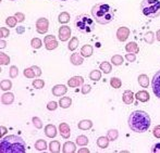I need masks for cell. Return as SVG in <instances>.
I'll list each match as a JSON object with an SVG mask.
<instances>
[{
    "instance_id": "cell-1",
    "label": "cell",
    "mask_w": 160,
    "mask_h": 153,
    "mask_svg": "<svg viewBox=\"0 0 160 153\" xmlns=\"http://www.w3.org/2000/svg\"><path fill=\"white\" fill-rule=\"evenodd\" d=\"M128 124L131 130L137 132V134H143L149 129L152 118H150L149 114L146 113L145 111L137 110L130 114L128 118Z\"/></svg>"
},
{
    "instance_id": "cell-2",
    "label": "cell",
    "mask_w": 160,
    "mask_h": 153,
    "mask_svg": "<svg viewBox=\"0 0 160 153\" xmlns=\"http://www.w3.org/2000/svg\"><path fill=\"white\" fill-rule=\"evenodd\" d=\"M0 151L1 153H24L26 151L25 141L18 135H9L1 138Z\"/></svg>"
},
{
    "instance_id": "cell-3",
    "label": "cell",
    "mask_w": 160,
    "mask_h": 153,
    "mask_svg": "<svg viewBox=\"0 0 160 153\" xmlns=\"http://www.w3.org/2000/svg\"><path fill=\"white\" fill-rule=\"evenodd\" d=\"M92 17L98 24L106 25L113 21L114 11L108 3H97L92 8Z\"/></svg>"
},
{
    "instance_id": "cell-4",
    "label": "cell",
    "mask_w": 160,
    "mask_h": 153,
    "mask_svg": "<svg viewBox=\"0 0 160 153\" xmlns=\"http://www.w3.org/2000/svg\"><path fill=\"white\" fill-rule=\"evenodd\" d=\"M74 27L82 34H89L95 30V22L88 14H80L74 19Z\"/></svg>"
},
{
    "instance_id": "cell-5",
    "label": "cell",
    "mask_w": 160,
    "mask_h": 153,
    "mask_svg": "<svg viewBox=\"0 0 160 153\" xmlns=\"http://www.w3.org/2000/svg\"><path fill=\"white\" fill-rule=\"evenodd\" d=\"M141 9L145 17L150 19L158 17L160 15V0H143Z\"/></svg>"
},
{
    "instance_id": "cell-6",
    "label": "cell",
    "mask_w": 160,
    "mask_h": 153,
    "mask_svg": "<svg viewBox=\"0 0 160 153\" xmlns=\"http://www.w3.org/2000/svg\"><path fill=\"white\" fill-rule=\"evenodd\" d=\"M49 28V21L46 17H39V19L36 21V30L37 33L39 34H46L48 31Z\"/></svg>"
},
{
    "instance_id": "cell-7",
    "label": "cell",
    "mask_w": 160,
    "mask_h": 153,
    "mask_svg": "<svg viewBox=\"0 0 160 153\" xmlns=\"http://www.w3.org/2000/svg\"><path fill=\"white\" fill-rule=\"evenodd\" d=\"M152 89L154 94L160 99V69L154 75L152 79Z\"/></svg>"
},
{
    "instance_id": "cell-8",
    "label": "cell",
    "mask_w": 160,
    "mask_h": 153,
    "mask_svg": "<svg viewBox=\"0 0 160 153\" xmlns=\"http://www.w3.org/2000/svg\"><path fill=\"white\" fill-rule=\"evenodd\" d=\"M44 42H45V47H46V49L49 51L55 50V49L58 47V41L53 35H47L44 39Z\"/></svg>"
},
{
    "instance_id": "cell-9",
    "label": "cell",
    "mask_w": 160,
    "mask_h": 153,
    "mask_svg": "<svg viewBox=\"0 0 160 153\" xmlns=\"http://www.w3.org/2000/svg\"><path fill=\"white\" fill-rule=\"evenodd\" d=\"M84 85V78L82 76H73L68 80V86L71 88H78V87H82Z\"/></svg>"
},
{
    "instance_id": "cell-10",
    "label": "cell",
    "mask_w": 160,
    "mask_h": 153,
    "mask_svg": "<svg viewBox=\"0 0 160 153\" xmlns=\"http://www.w3.org/2000/svg\"><path fill=\"white\" fill-rule=\"evenodd\" d=\"M128 36H130V30L125 26H121L117 31V38H118L119 41L124 42L128 38Z\"/></svg>"
},
{
    "instance_id": "cell-11",
    "label": "cell",
    "mask_w": 160,
    "mask_h": 153,
    "mask_svg": "<svg viewBox=\"0 0 160 153\" xmlns=\"http://www.w3.org/2000/svg\"><path fill=\"white\" fill-rule=\"evenodd\" d=\"M59 39L61 40V41H67V40L70 39V37H71V28L69 27V26H61V27L59 28Z\"/></svg>"
},
{
    "instance_id": "cell-12",
    "label": "cell",
    "mask_w": 160,
    "mask_h": 153,
    "mask_svg": "<svg viewBox=\"0 0 160 153\" xmlns=\"http://www.w3.org/2000/svg\"><path fill=\"white\" fill-rule=\"evenodd\" d=\"M51 92L56 97H62L68 92V87L65 85H56L55 87H52Z\"/></svg>"
},
{
    "instance_id": "cell-13",
    "label": "cell",
    "mask_w": 160,
    "mask_h": 153,
    "mask_svg": "<svg viewBox=\"0 0 160 153\" xmlns=\"http://www.w3.org/2000/svg\"><path fill=\"white\" fill-rule=\"evenodd\" d=\"M59 131L60 135L63 139H69L71 136V129H70V126L67 123H61L59 125Z\"/></svg>"
},
{
    "instance_id": "cell-14",
    "label": "cell",
    "mask_w": 160,
    "mask_h": 153,
    "mask_svg": "<svg viewBox=\"0 0 160 153\" xmlns=\"http://www.w3.org/2000/svg\"><path fill=\"white\" fill-rule=\"evenodd\" d=\"M70 61L73 65L75 66H78V65H82L83 62H84V59H83V55L78 52H75L70 57Z\"/></svg>"
},
{
    "instance_id": "cell-15",
    "label": "cell",
    "mask_w": 160,
    "mask_h": 153,
    "mask_svg": "<svg viewBox=\"0 0 160 153\" xmlns=\"http://www.w3.org/2000/svg\"><path fill=\"white\" fill-rule=\"evenodd\" d=\"M45 135H46L48 138H55L57 136V128L52 124H48V125L45 127Z\"/></svg>"
},
{
    "instance_id": "cell-16",
    "label": "cell",
    "mask_w": 160,
    "mask_h": 153,
    "mask_svg": "<svg viewBox=\"0 0 160 153\" xmlns=\"http://www.w3.org/2000/svg\"><path fill=\"white\" fill-rule=\"evenodd\" d=\"M134 98L135 94L131 90H125L122 94V100L124 102V104H132L133 101H134Z\"/></svg>"
},
{
    "instance_id": "cell-17",
    "label": "cell",
    "mask_w": 160,
    "mask_h": 153,
    "mask_svg": "<svg viewBox=\"0 0 160 153\" xmlns=\"http://www.w3.org/2000/svg\"><path fill=\"white\" fill-rule=\"evenodd\" d=\"M14 101V94L12 92H6V93L2 94L1 97V102L4 105H10Z\"/></svg>"
},
{
    "instance_id": "cell-18",
    "label": "cell",
    "mask_w": 160,
    "mask_h": 153,
    "mask_svg": "<svg viewBox=\"0 0 160 153\" xmlns=\"http://www.w3.org/2000/svg\"><path fill=\"white\" fill-rule=\"evenodd\" d=\"M135 98H136V100L139 101V102H147V101L149 100L150 96L146 90H141V91L136 92Z\"/></svg>"
},
{
    "instance_id": "cell-19",
    "label": "cell",
    "mask_w": 160,
    "mask_h": 153,
    "mask_svg": "<svg viewBox=\"0 0 160 153\" xmlns=\"http://www.w3.org/2000/svg\"><path fill=\"white\" fill-rule=\"evenodd\" d=\"M94 52V48L91 45H85L81 48V55L84 58H89Z\"/></svg>"
},
{
    "instance_id": "cell-20",
    "label": "cell",
    "mask_w": 160,
    "mask_h": 153,
    "mask_svg": "<svg viewBox=\"0 0 160 153\" xmlns=\"http://www.w3.org/2000/svg\"><path fill=\"white\" fill-rule=\"evenodd\" d=\"M125 50H127V52H128V53H135V55H136V53L139 51V48H138V46H137L136 42L131 41L125 45Z\"/></svg>"
},
{
    "instance_id": "cell-21",
    "label": "cell",
    "mask_w": 160,
    "mask_h": 153,
    "mask_svg": "<svg viewBox=\"0 0 160 153\" xmlns=\"http://www.w3.org/2000/svg\"><path fill=\"white\" fill-rule=\"evenodd\" d=\"M78 127L81 130H89L93 127V122L91 120H83L78 124Z\"/></svg>"
},
{
    "instance_id": "cell-22",
    "label": "cell",
    "mask_w": 160,
    "mask_h": 153,
    "mask_svg": "<svg viewBox=\"0 0 160 153\" xmlns=\"http://www.w3.org/2000/svg\"><path fill=\"white\" fill-rule=\"evenodd\" d=\"M63 152L64 153H74L76 151V146L72 141H67L63 145Z\"/></svg>"
},
{
    "instance_id": "cell-23",
    "label": "cell",
    "mask_w": 160,
    "mask_h": 153,
    "mask_svg": "<svg viewBox=\"0 0 160 153\" xmlns=\"http://www.w3.org/2000/svg\"><path fill=\"white\" fill-rule=\"evenodd\" d=\"M137 80H138L139 86L144 87V88H147L149 86V78H148V76L146 74H141L138 76V78H137Z\"/></svg>"
},
{
    "instance_id": "cell-24",
    "label": "cell",
    "mask_w": 160,
    "mask_h": 153,
    "mask_svg": "<svg viewBox=\"0 0 160 153\" xmlns=\"http://www.w3.org/2000/svg\"><path fill=\"white\" fill-rule=\"evenodd\" d=\"M109 138L108 137H99L97 139V146H98L100 149H106L109 146Z\"/></svg>"
},
{
    "instance_id": "cell-25",
    "label": "cell",
    "mask_w": 160,
    "mask_h": 153,
    "mask_svg": "<svg viewBox=\"0 0 160 153\" xmlns=\"http://www.w3.org/2000/svg\"><path fill=\"white\" fill-rule=\"evenodd\" d=\"M72 104V99L69 98V97H63L59 100V105L62 108V109H68L70 108Z\"/></svg>"
},
{
    "instance_id": "cell-26",
    "label": "cell",
    "mask_w": 160,
    "mask_h": 153,
    "mask_svg": "<svg viewBox=\"0 0 160 153\" xmlns=\"http://www.w3.org/2000/svg\"><path fill=\"white\" fill-rule=\"evenodd\" d=\"M49 150L52 153H58L61 151V146H60L59 141H57V140L51 141V142L49 143Z\"/></svg>"
},
{
    "instance_id": "cell-27",
    "label": "cell",
    "mask_w": 160,
    "mask_h": 153,
    "mask_svg": "<svg viewBox=\"0 0 160 153\" xmlns=\"http://www.w3.org/2000/svg\"><path fill=\"white\" fill-rule=\"evenodd\" d=\"M35 149L37 151H45L47 149V142L42 139H39L35 142Z\"/></svg>"
},
{
    "instance_id": "cell-28",
    "label": "cell",
    "mask_w": 160,
    "mask_h": 153,
    "mask_svg": "<svg viewBox=\"0 0 160 153\" xmlns=\"http://www.w3.org/2000/svg\"><path fill=\"white\" fill-rule=\"evenodd\" d=\"M76 145L80 146V147H85V146L88 145V138L84 135H81L76 138Z\"/></svg>"
},
{
    "instance_id": "cell-29",
    "label": "cell",
    "mask_w": 160,
    "mask_h": 153,
    "mask_svg": "<svg viewBox=\"0 0 160 153\" xmlns=\"http://www.w3.org/2000/svg\"><path fill=\"white\" fill-rule=\"evenodd\" d=\"M99 69H100L101 71H102L105 74H109V73H111V71H112L111 64H110L109 62H107V61H105V62L101 63L100 66H99Z\"/></svg>"
},
{
    "instance_id": "cell-30",
    "label": "cell",
    "mask_w": 160,
    "mask_h": 153,
    "mask_svg": "<svg viewBox=\"0 0 160 153\" xmlns=\"http://www.w3.org/2000/svg\"><path fill=\"white\" fill-rule=\"evenodd\" d=\"M58 21L61 24H67L70 22V14L68 12H61L58 17Z\"/></svg>"
},
{
    "instance_id": "cell-31",
    "label": "cell",
    "mask_w": 160,
    "mask_h": 153,
    "mask_svg": "<svg viewBox=\"0 0 160 153\" xmlns=\"http://www.w3.org/2000/svg\"><path fill=\"white\" fill-rule=\"evenodd\" d=\"M107 137L110 141H116L119 138V131L117 129H110L107 132Z\"/></svg>"
},
{
    "instance_id": "cell-32",
    "label": "cell",
    "mask_w": 160,
    "mask_h": 153,
    "mask_svg": "<svg viewBox=\"0 0 160 153\" xmlns=\"http://www.w3.org/2000/svg\"><path fill=\"white\" fill-rule=\"evenodd\" d=\"M78 47V39L76 37H72V39L68 44V48L70 51H74Z\"/></svg>"
},
{
    "instance_id": "cell-33",
    "label": "cell",
    "mask_w": 160,
    "mask_h": 153,
    "mask_svg": "<svg viewBox=\"0 0 160 153\" xmlns=\"http://www.w3.org/2000/svg\"><path fill=\"white\" fill-rule=\"evenodd\" d=\"M110 85H111L112 88L119 89V88H121V86H122V82H121L120 78H118V77H112L111 79H110Z\"/></svg>"
},
{
    "instance_id": "cell-34",
    "label": "cell",
    "mask_w": 160,
    "mask_h": 153,
    "mask_svg": "<svg viewBox=\"0 0 160 153\" xmlns=\"http://www.w3.org/2000/svg\"><path fill=\"white\" fill-rule=\"evenodd\" d=\"M123 57L122 55H113V57L111 58V62H112V64L113 65H116V66H119V65H121L123 63Z\"/></svg>"
},
{
    "instance_id": "cell-35",
    "label": "cell",
    "mask_w": 160,
    "mask_h": 153,
    "mask_svg": "<svg viewBox=\"0 0 160 153\" xmlns=\"http://www.w3.org/2000/svg\"><path fill=\"white\" fill-rule=\"evenodd\" d=\"M89 78H91L92 80H94V82L99 80L101 78L100 71H98V69H94V71H92L91 73H89Z\"/></svg>"
},
{
    "instance_id": "cell-36",
    "label": "cell",
    "mask_w": 160,
    "mask_h": 153,
    "mask_svg": "<svg viewBox=\"0 0 160 153\" xmlns=\"http://www.w3.org/2000/svg\"><path fill=\"white\" fill-rule=\"evenodd\" d=\"M145 41L147 42V44H154L155 41V34L152 33V31H147V33L145 34Z\"/></svg>"
},
{
    "instance_id": "cell-37",
    "label": "cell",
    "mask_w": 160,
    "mask_h": 153,
    "mask_svg": "<svg viewBox=\"0 0 160 153\" xmlns=\"http://www.w3.org/2000/svg\"><path fill=\"white\" fill-rule=\"evenodd\" d=\"M32 85H33V87L35 89H42V88H44V87H45V82L42 79H39V78H37V79L33 80Z\"/></svg>"
},
{
    "instance_id": "cell-38",
    "label": "cell",
    "mask_w": 160,
    "mask_h": 153,
    "mask_svg": "<svg viewBox=\"0 0 160 153\" xmlns=\"http://www.w3.org/2000/svg\"><path fill=\"white\" fill-rule=\"evenodd\" d=\"M11 87H12V83H11V80L4 79L1 82V90L8 91L9 89H11Z\"/></svg>"
},
{
    "instance_id": "cell-39",
    "label": "cell",
    "mask_w": 160,
    "mask_h": 153,
    "mask_svg": "<svg viewBox=\"0 0 160 153\" xmlns=\"http://www.w3.org/2000/svg\"><path fill=\"white\" fill-rule=\"evenodd\" d=\"M17 23H18V20H17V17H7L6 24L8 26H10V27H14V26H17Z\"/></svg>"
},
{
    "instance_id": "cell-40",
    "label": "cell",
    "mask_w": 160,
    "mask_h": 153,
    "mask_svg": "<svg viewBox=\"0 0 160 153\" xmlns=\"http://www.w3.org/2000/svg\"><path fill=\"white\" fill-rule=\"evenodd\" d=\"M31 46H32L34 49H39V48H42V40H40L39 38H33V39L31 40Z\"/></svg>"
},
{
    "instance_id": "cell-41",
    "label": "cell",
    "mask_w": 160,
    "mask_h": 153,
    "mask_svg": "<svg viewBox=\"0 0 160 153\" xmlns=\"http://www.w3.org/2000/svg\"><path fill=\"white\" fill-rule=\"evenodd\" d=\"M9 63H10V58H9V55H7L6 53H3V52L0 53V64L8 65Z\"/></svg>"
},
{
    "instance_id": "cell-42",
    "label": "cell",
    "mask_w": 160,
    "mask_h": 153,
    "mask_svg": "<svg viewBox=\"0 0 160 153\" xmlns=\"http://www.w3.org/2000/svg\"><path fill=\"white\" fill-rule=\"evenodd\" d=\"M9 75H10L11 78L18 77V75H19V69H18V67L15 66V65H12V66L10 67V71H9Z\"/></svg>"
},
{
    "instance_id": "cell-43",
    "label": "cell",
    "mask_w": 160,
    "mask_h": 153,
    "mask_svg": "<svg viewBox=\"0 0 160 153\" xmlns=\"http://www.w3.org/2000/svg\"><path fill=\"white\" fill-rule=\"evenodd\" d=\"M23 74H24V76H25L26 78H34L36 76L32 67H30V69L28 67V69H24V72H23Z\"/></svg>"
},
{
    "instance_id": "cell-44",
    "label": "cell",
    "mask_w": 160,
    "mask_h": 153,
    "mask_svg": "<svg viewBox=\"0 0 160 153\" xmlns=\"http://www.w3.org/2000/svg\"><path fill=\"white\" fill-rule=\"evenodd\" d=\"M32 122H33V125L35 126L37 129H40V128L42 127V120H40L39 117H37V116H34L32 118Z\"/></svg>"
},
{
    "instance_id": "cell-45",
    "label": "cell",
    "mask_w": 160,
    "mask_h": 153,
    "mask_svg": "<svg viewBox=\"0 0 160 153\" xmlns=\"http://www.w3.org/2000/svg\"><path fill=\"white\" fill-rule=\"evenodd\" d=\"M58 104H59V103H57L56 101H50V102L47 104V110H48V111H56L58 108Z\"/></svg>"
},
{
    "instance_id": "cell-46",
    "label": "cell",
    "mask_w": 160,
    "mask_h": 153,
    "mask_svg": "<svg viewBox=\"0 0 160 153\" xmlns=\"http://www.w3.org/2000/svg\"><path fill=\"white\" fill-rule=\"evenodd\" d=\"M0 34H1V39L2 38H7L9 35H10V31L8 30V28L6 27H1V30H0Z\"/></svg>"
},
{
    "instance_id": "cell-47",
    "label": "cell",
    "mask_w": 160,
    "mask_h": 153,
    "mask_svg": "<svg viewBox=\"0 0 160 153\" xmlns=\"http://www.w3.org/2000/svg\"><path fill=\"white\" fill-rule=\"evenodd\" d=\"M15 17H17L18 22H20V23H22V22H24V20H25V15L23 14V13L21 12H17L14 15Z\"/></svg>"
},
{
    "instance_id": "cell-48",
    "label": "cell",
    "mask_w": 160,
    "mask_h": 153,
    "mask_svg": "<svg viewBox=\"0 0 160 153\" xmlns=\"http://www.w3.org/2000/svg\"><path fill=\"white\" fill-rule=\"evenodd\" d=\"M125 59H127L128 62H134V61H136V57H135V53H127V55H125Z\"/></svg>"
},
{
    "instance_id": "cell-49",
    "label": "cell",
    "mask_w": 160,
    "mask_h": 153,
    "mask_svg": "<svg viewBox=\"0 0 160 153\" xmlns=\"http://www.w3.org/2000/svg\"><path fill=\"white\" fill-rule=\"evenodd\" d=\"M152 135H154L156 138L160 139V125H157L155 126L154 130H152Z\"/></svg>"
},
{
    "instance_id": "cell-50",
    "label": "cell",
    "mask_w": 160,
    "mask_h": 153,
    "mask_svg": "<svg viewBox=\"0 0 160 153\" xmlns=\"http://www.w3.org/2000/svg\"><path fill=\"white\" fill-rule=\"evenodd\" d=\"M91 90H92L91 85H83L82 86V93L83 94H87Z\"/></svg>"
},
{
    "instance_id": "cell-51",
    "label": "cell",
    "mask_w": 160,
    "mask_h": 153,
    "mask_svg": "<svg viewBox=\"0 0 160 153\" xmlns=\"http://www.w3.org/2000/svg\"><path fill=\"white\" fill-rule=\"evenodd\" d=\"M32 69H33V71H34V73H35L36 76H38V77H39V76L42 75V69H40L39 66H37V65H33Z\"/></svg>"
},
{
    "instance_id": "cell-52",
    "label": "cell",
    "mask_w": 160,
    "mask_h": 153,
    "mask_svg": "<svg viewBox=\"0 0 160 153\" xmlns=\"http://www.w3.org/2000/svg\"><path fill=\"white\" fill-rule=\"evenodd\" d=\"M152 153H160V142L154 145V147H152Z\"/></svg>"
},
{
    "instance_id": "cell-53",
    "label": "cell",
    "mask_w": 160,
    "mask_h": 153,
    "mask_svg": "<svg viewBox=\"0 0 160 153\" xmlns=\"http://www.w3.org/2000/svg\"><path fill=\"white\" fill-rule=\"evenodd\" d=\"M0 130H1V135H0V137L2 138V137L7 134V131H8V130H7V128L4 127V126H1V127H0Z\"/></svg>"
},
{
    "instance_id": "cell-54",
    "label": "cell",
    "mask_w": 160,
    "mask_h": 153,
    "mask_svg": "<svg viewBox=\"0 0 160 153\" xmlns=\"http://www.w3.org/2000/svg\"><path fill=\"white\" fill-rule=\"evenodd\" d=\"M24 31H25V28H24L23 26H19V27L17 28V33L18 34H23Z\"/></svg>"
},
{
    "instance_id": "cell-55",
    "label": "cell",
    "mask_w": 160,
    "mask_h": 153,
    "mask_svg": "<svg viewBox=\"0 0 160 153\" xmlns=\"http://www.w3.org/2000/svg\"><path fill=\"white\" fill-rule=\"evenodd\" d=\"M156 38H157V40H158V41H160V30L157 31V33H156Z\"/></svg>"
},
{
    "instance_id": "cell-56",
    "label": "cell",
    "mask_w": 160,
    "mask_h": 153,
    "mask_svg": "<svg viewBox=\"0 0 160 153\" xmlns=\"http://www.w3.org/2000/svg\"><path fill=\"white\" fill-rule=\"evenodd\" d=\"M6 44H7V42L4 41V40H2V39H1V49H2V48H6Z\"/></svg>"
},
{
    "instance_id": "cell-57",
    "label": "cell",
    "mask_w": 160,
    "mask_h": 153,
    "mask_svg": "<svg viewBox=\"0 0 160 153\" xmlns=\"http://www.w3.org/2000/svg\"><path fill=\"white\" fill-rule=\"evenodd\" d=\"M81 152H89V150L88 149H85V148H84V149H80V150H78V153H81Z\"/></svg>"
},
{
    "instance_id": "cell-58",
    "label": "cell",
    "mask_w": 160,
    "mask_h": 153,
    "mask_svg": "<svg viewBox=\"0 0 160 153\" xmlns=\"http://www.w3.org/2000/svg\"><path fill=\"white\" fill-rule=\"evenodd\" d=\"M60 1H67V0H60Z\"/></svg>"
},
{
    "instance_id": "cell-59",
    "label": "cell",
    "mask_w": 160,
    "mask_h": 153,
    "mask_svg": "<svg viewBox=\"0 0 160 153\" xmlns=\"http://www.w3.org/2000/svg\"><path fill=\"white\" fill-rule=\"evenodd\" d=\"M10 1H15V0H10Z\"/></svg>"
}]
</instances>
